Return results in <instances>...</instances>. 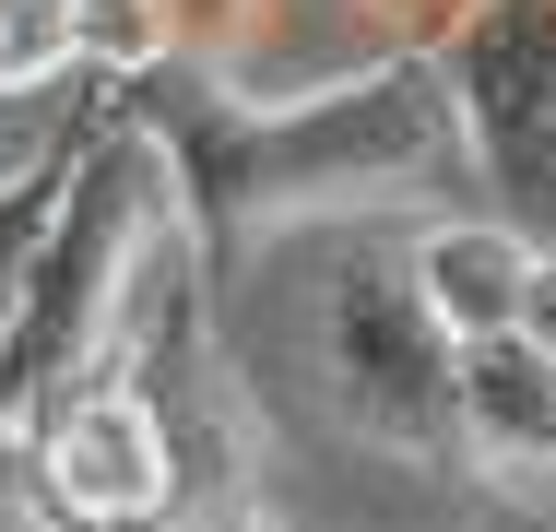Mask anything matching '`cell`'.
Here are the masks:
<instances>
[{
  "label": "cell",
  "mask_w": 556,
  "mask_h": 532,
  "mask_svg": "<svg viewBox=\"0 0 556 532\" xmlns=\"http://www.w3.org/2000/svg\"><path fill=\"white\" fill-rule=\"evenodd\" d=\"M509 331L556 355V249H533V284H521V319H509Z\"/></svg>",
  "instance_id": "12"
},
{
  "label": "cell",
  "mask_w": 556,
  "mask_h": 532,
  "mask_svg": "<svg viewBox=\"0 0 556 532\" xmlns=\"http://www.w3.org/2000/svg\"><path fill=\"white\" fill-rule=\"evenodd\" d=\"M403 284L427 296L450 343H485V331H509L521 319V284H533V237L509 225V213H427L415 225V249H403Z\"/></svg>",
  "instance_id": "7"
},
{
  "label": "cell",
  "mask_w": 556,
  "mask_h": 532,
  "mask_svg": "<svg viewBox=\"0 0 556 532\" xmlns=\"http://www.w3.org/2000/svg\"><path fill=\"white\" fill-rule=\"evenodd\" d=\"M72 154H84V118H72L36 166H12V178H0V355H12V319H24V284H36V249H48V225H60Z\"/></svg>",
  "instance_id": "8"
},
{
  "label": "cell",
  "mask_w": 556,
  "mask_h": 532,
  "mask_svg": "<svg viewBox=\"0 0 556 532\" xmlns=\"http://www.w3.org/2000/svg\"><path fill=\"white\" fill-rule=\"evenodd\" d=\"M60 532H225L261 485V415L225 367L214 273L178 249L130 343L12 426Z\"/></svg>",
  "instance_id": "2"
},
{
  "label": "cell",
  "mask_w": 556,
  "mask_h": 532,
  "mask_svg": "<svg viewBox=\"0 0 556 532\" xmlns=\"http://www.w3.org/2000/svg\"><path fill=\"white\" fill-rule=\"evenodd\" d=\"M190 237L178 225V178L154 154V130L130 106H96L84 118V154H72V190H60V225L36 249V284H24V319H12V355H0V426H24L48 391L96 379L130 319H142V273L154 249Z\"/></svg>",
  "instance_id": "3"
},
{
  "label": "cell",
  "mask_w": 556,
  "mask_h": 532,
  "mask_svg": "<svg viewBox=\"0 0 556 532\" xmlns=\"http://www.w3.org/2000/svg\"><path fill=\"white\" fill-rule=\"evenodd\" d=\"M96 72V0H0V106Z\"/></svg>",
  "instance_id": "9"
},
{
  "label": "cell",
  "mask_w": 556,
  "mask_h": 532,
  "mask_svg": "<svg viewBox=\"0 0 556 532\" xmlns=\"http://www.w3.org/2000/svg\"><path fill=\"white\" fill-rule=\"evenodd\" d=\"M0 532H60V509H48V485H36V461H24L12 426H0Z\"/></svg>",
  "instance_id": "10"
},
{
  "label": "cell",
  "mask_w": 556,
  "mask_h": 532,
  "mask_svg": "<svg viewBox=\"0 0 556 532\" xmlns=\"http://www.w3.org/2000/svg\"><path fill=\"white\" fill-rule=\"evenodd\" d=\"M118 106L154 130L190 261L214 284H237L273 237H296L320 213H439L473 190V142H462V106L427 48H379L367 72L296 106H249L214 60H142Z\"/></svg>",
  "instance_id": "1"
},
{
  "label": "cell",
  "mask_w": 556,
  "mask_h": 532,
  "mask_svg": "<svg viewBox=\"0 0 556 532\" xmlns=\"http://www.w3.org/2000/svg\"><path fill=\"white\" fill-rule=\"evenodd\" d=\"M427 60L462 106L473 190L533 249H556V0H473Z\"/></svg>",
  "instance_id": "4"
},
{
  "label": "cell",
  "mask_w": 556,
  "mask_h": 532,
  "mask_svg": "<svg viewBox=\"0 0 556 532\" xmlns=\"http://www.w3.org/2000/svg\"><path fill=\"white\" fill-rule=\"evenodd\" d=\"M225 532H285V521H261V509H249V521H225Z\"/></svg>",
  "instance_id": "13"
},
{
  "label": "cell",
  "mask_w": 556,
  "mask_h": 532,
  "mask_svg": "<svg viewBox=\"0 0 556 532\" xmlns=\"http://www.w3.org/2000/svg\"><path fill=\"white\" fill-rule=\"evenodd\" d=\"M367 12H391V48H439L473 0H367Z\"/></svg>",
  "instance_id": "11"
},
{
  "label": "cell",
  "mask_w": 556,
  "mask_h": 532,
  "mask_svg": "<svg viewBox=\"0 0 556 532\" xmlns=\"http://www.w3.org/2000/svg\"><path fill=\"white\" fill-rule=\"evenodd\" d=\"M320 355H332L343 415L367 426L379 449H403V461H462V403H450L462 343L427 319V296H415L403 273H343L332 319H320Z\"/></svg>",
  "instance_id": "5"
},
{
  "label": "cell",
  "mask_w": 556,
  "mask_h": 532,
  "mask_svg": "<svg viewBox=\"0 0 556 532\" xmlns=\"http://www.w3.org/2000/svg\"><path fill=\"white\" fill-rule=\"evenodd\" d=\"M450 403H462V461L485 485H509V497H545L556 485V355L545 343H521V331L462 343Z\"/></svg>",
  "instance_id": "6"
}]
</instances>
